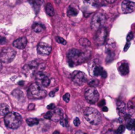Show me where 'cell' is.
<instances>
[{"label": "cell", "mask_w": 135, "mask_h": 134, "mask_svg": "<svg viewBox=\"0 0 135 134\" xmlns=\"http://www.w3.org/2000/svg\"><path fill=\"white\" fill-rule=\"evenodd\" d=\"M90 56V52H83L76 49H72L69 50L67 53L68 63L70 66L79 65L88 60Z\"/></svg>", "instance_id": "1"}, {"label": "cell", "mask_w": 135, "mask_h": 134, "mask_svg": "<svg viewBox=\"0 0 135 134\" xmlns=\"http://www.w3.org/2000/svg\"><path fill=\"white\" fill-rule=\"evenodd\" d=\"M22 116L15 112H9L5 116L4 122L5 126L10 129H17L22 123Z\"/></svg>", "instance_id": "2"}, {"label": "cell", "mask_w": 135, "mask_h": 134, "mask_svg": "<svg viewBox=\"0 0 135 134\" xmlns=\"http://www.w3.org/2000/svg\"><path fill=\"white\" fill-rule=\"evenodd\" d=\"M84 118L92 125H98L101 122L102 116L100 112L94 108H87L84 111Z\"/></svg>", "instance_id": "3"}, {"label": "cell", "mask_w": 135, "mask_h": 134, "mask_svg": "<svg viewBox=\"0 0 135 134\" xmlns=\"http://www.w3.org/2000/svg\"><path fill=\"white\" fill-rule=\"evenodd\" d=\"M47 95L46 90L42 89L36 83L32 84L28 91V96L31 99H41Z\"/></svg>", "instance_id": "4"}, {"label": "cell", "mask_w": 135, "mask_h": 134, "mask_svg": "<svg viewBox=\"0 0 135 134\" xmlns=\"http://www.w3.org/2000/svg\"><path fill=\"white\" fill-rule=\"evenodd\" d=\"M16 56V51L11 47H4L0 53V60L2 63H9L14 60Z\"/></svg>", "instance_id": "5"}, {"label": "cell", "mask_w": 135, "mask_h": 134, "mask_svg": "<svg viewBox=\"0 0 135 134\" xmlns=\"http://www.w3.org/2000/svg\"><path fill=\"white\" fill-rule=\"evenodd\" d=\"M106 21V17L105 14L101 13H98L94 14L91 22V28L92 30L97 31L103 27Z\"/></svg>", "instance_id": "6"}, {"label": "cell", "mask_w": 135, "mask_h": 134, "mask_svg": "<svg viewBox=\"0 0 135 134\" xmlns=\"http://www.w3.org/2000/svg\"><path fill=\"white\" fill-rule=\"evenodd\" d=\"M84 96L87 102L90 104H95L98 101L100 95L96 88L94 87H89L86 89Z\"/></svg>", "instance_id": "7"}, {"label": "cell", "mask_w": 135, "mask_h": 134, "mask_svg": "<svg viewBox=\"0 0 135 134\" xmlns=\"http://www.w3.org/2000/svg\"><path fill=\"white\" fill-rule=\"evenodd\" d=\"M108 31L105 28L102 27L98 30H97L96 35H95V42L98 45H102L105 43L106 40Z\"/></svg>", "instance_id": "8"}, {"label": "cell", "mask_w": 135, "mask_h": 134, "mask_svg": "<svg viewBox=\"0 0 135 134\" xmlns=\"http://www.w3.org/2000/svg\"><path fill=\"white\" fill-rule=\"evenodd\" d=\"M72 80L76 84L82 85L87 81V76L84 72L80 71H75L72 74Z\"/></svg>", "instance_id": "9"}, {"label": "cell", "mask_w": 135, "mask_h": 134, "mask_svg": "<svg viewBox=\"0 0 135 134\" xmlns=\"http://www.w3.org/2000/svg\"><path fill=\"white\" fill-rule=\"evenodd\" d=\"M36 84L40 87H47L50 84V80L45 74L42 72H38L36 74Z\"/></svg>", "instance_id": "10"}, {"label": "cell", "mask_w": 135, "mask_h": 134, "mask_svg": "<svg viewBox=\"0 0 135 134\" xmlns=\"http://www.w3.org/2000/svg\"><path fill=\"white\" fill-rule=\"evenodd\" d=\"M121 9L125 14L132 13L135 9V3L129 0H124L121 3Z\"/></svg>", "instance_id": "11"}, {"label": "cell", "mask_w": 135, "mask_h": 134, "mask_svg": "<svg viewBox=\"0 0 135 134\" xmlns=\"http://www.w3.org/2000/svg\"><path fill=\"white\" fill-rule=\"evenodd\" d=\"M37 50H38V52L41 55H48L51 51V47L47 43L41 42L38 44Z\"/></svg>", "instance_id": "12"}, {"label": "cell", "mask_w": 135, "mask_h": 134, "mask_svg": "<svg viewBox=\"0 0 135 134\" xmlns=\"http://www.w3.org/2000/svg\"><path fill=\"white\" fill-rule=\"evenodd\" d=\"M13 46L18 49H23L27 45V39L25 37H21L15 40L13 43Z\"/></svg>", "instance_id": "13"}, {"label": "cell", "mask_w": 135, "mask_h": 134, "mask_svg": "<svg viewBox=\"0 0 135 134\" xmlns=\"http://www.w3.org/2000/svg\"><path fill=\"white\" fill-rule=\"evenodd\" d=\"M63 118V110L61 109H56L53 110L52 116L50 120L54 122H58V121H60V120Z\"/></svg>", "instance_id": "14"}, {"label": "cell", "mask_w": 135, "mask_h": 134, "mask_svg": "<svg viewBox=\"0 0 135 134\" xmlns=\"http://www.w3.org/2000/svg\"><path fill=\"white\" fill-rule=\"evenodd\" d=\"M117 110L121 116H125L126 114V105L123 101H118L117 102Z\"/></svg>", "instance_id": "15"}, {"label": "cell", "mask_w": 135, "mask_h": 134, "mask_svg": "<svg viewBox=\"0 0 135 134\" xmlns=\"http://www.w3.org/2000/svg\"><path fill=\"white\" fill-rule=\"evenodd\" d=\"M119 72L123 76H125V75L128 74L129 72V64L127 63H123L120 64L119 66Z\"/></svg>", "instance_id": "16"}, {"label": "cell", "mask_w": 135, "mask_h": 134, "mask_svg": "<svg viewBox=\"0 0 135 134\" xmlns=\"http://www.w3.org/2000/svg\"><path fill=\"white\" fill-rule=\"evenodd\" d=\"M128 113L130 116H133L135 114V102L133 100H130L127 103Z\"/></svg>", "instance_id": "17"}, {"label": "cell", "mask_w": 135, "mask_h": 134, "mask_svg": "<svg viewBox=\"0 0 135 134\" xmlns=\"http://www.w3.org/2000/svg\"><path fill=\"white\" fill-rule=\"evenodd\" d=\"M79 13V10L77 8L73 6H69V7L68 9H67V16L69 17H76Z\"/></svg>", "instance_id": "18"}, {"label": "cell", "mask_w": 135, "mask_h": 134, "mask_svg": "<svg viewBox=\"0 0 135 134\" xmlns=\"http://www.w3.org/2000/svg\"><path fill=\"white\" fill-rule=\"evenodd\" d=\"M10 108L7 104L0 103V116H5L9 112Z\"/></svg>", "instance_id": "19"}, {"label": "cell", "mask_w": 135, "mask_h": 134, "mask_svg": "<svg viewBox=\"0 0 135 134\" xmlns=\"http://www.w3.org/2000/svg\"><path fill=\"white\" fill-rule=\"evenodd\" d=\"M28 1L31 4V5L36 11L38 12L39 11L40 7L42 3V0H28Z\"/></svg>", "instance_id": "20"}, {"label": "cell", "mask_w": 135, "mask_h": 134, "mask_svg": "<svg viewBox=\"0 0 135 134\" xmlns=\"http://www.w3.org/2000/svg\"><path fill=\"white\" fill-rule=\"evenodd\" d=\"M46 12L49 16H50V17H53V16L54 15V14H55L54 7H53V5H51V3H48L46 4Z\"/></svg>", "instance_id": "21"}, {"label": "cell", "mask_w": 135, "mask_h": 134, "mask_svg": "<svg viewBox=\"0 0 135 134\" xmlns=\"http://www.w3.org/2000/svg\"><path fill=\"white\" fill-rule=\"evenodd\" d=\"M32 29L35 32L39 33L43 31L45 29V26L43 24H41L39 23H35L33 24Z\"/></svg>", "instance_id": "22"}, {"label": "cell", "mask_w": 135, "mask_h": 134, "mask_svg": "<svg viewBox=\"0 0 135 134\" xmlns=\"http://www.w3.org/2000/svg\"><path fill=\"white\" fill-rule=\"evenodd\" d=\"M126 127L129 130H133L135 129V120L129 118L127 122Z\"/></svg>", "instance_id": "23"}, {"label": "cell", "mask_w": 135, "mask_h": 134, "mask_svg": "<svg viewBox=\"0 0 135 134\" xmlns=\"http://www.w3.org/2000/svg\"><path fill=\"white\" fill-rule=\"evenodd\" d=\"M104 70L103 69V68L100 66H96L94 67L93 70V74L94 76H101L102 74L103 71Z\"/></svg>", "instance_id": "24"}, {"label": "cell", "mask_w": 135, "mask_h": 134, "mask_svg": "<svg viewBox=\"0 0 135 134\" xmlns=\"http://www.w3.org/2000/svg\"><path fill=\"white\" fill-rule=\"evenodd\" d=\"M26 123L28 126H35V125H37L39 123V120H38L37 118H27L26 119Z\"/></svg>", "instance_id": "25"}, {"label": "cell", "mask_w": 135, "mask_h": 134, "mask_svg": "<svg viewBox=\"0 0 135 134\" xmlns=\"http://www.w3.org/2000/svg\"><path fill=\"white\" fill-rule=\"evenodd\" d=\"M83 1L86 5H89L94 7H96L99 5V0H83Z\"/></svg>", "instance_id": "26"}, {"label": "cell", "mask_w": 135, "mask_h": 134, "mask_svg": "<svg viewBox=\"0 0 135 134\" xmlns=\"http://www.w3.org/2000/svg\"><path fill=\"white\" fill-rule=\"evenodd\" d=\"M79 43H80V44L83 47H90L91 45L90 42L88 39H86V38H81V39H80Z\"/></svg>", "instance_id": "27"}, {"label": "cell", "mask_w": 135, "mask_h": 134, "mask_svg": "<svg viewBox=\"0 0 135 134\" xmlns=\"http://www.w3.org/2000/svg\"><path fill=\"white\" fill-rule=\"evenodd\" d=\"M12 95L17 99H21V97H23V93L19 89H16V90L13 91Z\"/></svg>", "instance_id": "28"}, {"label": "cell", "mask_w": 135, "mask_h": 134, "mask_svg": "<svg viewBox=\"0 0 135 134\" xmlns=\"http://www.w3.org/2000/svg\"><path fill=\"white\" fill-rule=\"evenodd\" d=\"M60 124L62 126H63V127H67L69 124L68 119H67L66 117L61 118V119L60 120Z\"/></svg>", "instance_id": "29"}, {"label": "cell", "mask_w": 135, "mask_h": 134, "mask_svg": "<svg viewBox=\"0 0 135 134\" xmlns=\"http://www.w3.org/2000/svg\"><path fill=\"white\" fill-rule=\"evenodd\" d=\"M55 40H56V42H57V43H60V44H62V45L67 44V42H66L63 38H61V37H59V36L55 37Z\"/></svg>", "instance_id": "30"}, {"label": "cell", "mask_w": 135, "mask_h": 134, "mask_svg": "<svg viewBox=\"0 0 135 134\" xmlns=\"http://www.w3.org/2000/svg\"><path fill=\"white\" fill-rule=\"evenodd\" d=\"M125 127L123 126V125H121V126H120L117 129L115 133L116 134H123L124 132H125Z\"/></svg>", "instance_id": "31"}, {"label": "cell", "mask_w": 135, "mask_h": 134, "mask_svg": "<svg viewBox=\"0 0 135 134\" xmlns=\"http://www.w3.org/2000/svg\"><path fill=\"white\" fill-rule=\"evenodd\" d=\"M98 83L99 82L98 80L94 79V80H91L90 81H89V82H88V85H89L90 87H95L96 86H97Z\"/></svg>", "instance_id": "32"}, {"label": "cell", "mask_w": 135, "mask_h": 134, "mask_svg": "<svg viewBox=\"0 0 135 134\" xmlns=\"http://www.w3.org/2000/svg\"><path fill=\"white\" fill-rule=\"evenodd\" d=\"M52 114H53V110H51V111H49L47 112H46V114H45L44 115V118H46V119H48V120H50L51 119V116H52Z\"/></svg>", "instance_id": "33"}, {"label": "cell", "mask_w": 135, "mask_h": 134, "mask_svg": "<svg viewBox=\"0 0 135 134\" xmlns=\"http://www.w3.org/2000/svg\"><path fill=\"white\" fill-rule=\"evenodd\" d=\"M133 37H134L133 33L132 32H129V34H128L127 36V42H130L133 39Z\"/></svg>", "instance_id": "34"}, {"label": "cell", "mask_w": 135, "mask_h": 134, "mask_svg": "<svg viewBox=\"0 0 135 134\" xmlns=\"http://www.w3.org/2000/svg\"><path fill=\"white\" fill-rule=\"evenodd\" d=\"M63 100H64V101H65L66 102H69V100H70V94L69 93H65V94L63 95Z\"/></svg>", "instance_id": "35"}, {"label": "cell", "mask_w": 135, "mask_h": 134, "mask_svg": "<svg viewBox=\"0 0 135 134\" xmlns=\"http://www.w3.org/2000/svg\"><path fill=\"white\" fill-rule=\"evenodd\" d=\"M73 123H74V125H75V126H76V127H77V126H79L80 123V120H79V118H75V120H74V121H73Z\"/></svg>", "instance_id": "36"}, {"label": "cell", "mask_w": 135, "mask_h": 134, "mask_svg": "<svg viewBox=\"0 0 135 134\" xmlns=\"http://www.w3.org/2000/svg\"><path fill=\"white\" fill-rule=\"evenodd\" d=\"M7 43V39L5 37H1L0 38V44L5 45Z\"/></svg>", "instance_id": "37"}, {"label": "cell", "mask_w": 135, "mask_h": 134, "mask_svg": "<svg viewBox=\"0 0 135 134\" xmlns=\"http://www.w3.org/2000/svg\"><path fill=\"white\" fill-rule=\"evenodd\" d=\"M47 109H48V110H54V109H55V105H54V103L50 104V105L47 106Z\"/></svg>", "instance_id": "38"}, {"label": "cell", "mask_w": 135, "mask_h": 134, "mask_svg": "<svg viewBox=\"0 0 135 134\" xmlns=\"http://www.w3.org/2000/svg\"><path fill=\"white\" fill-rule=\"evenodd\" d=\"M57 90H58V88H57V89H55V90L51 91L50 93V94H49V95H50V97H54V96L55 95V93H56V91H57Z\"/></svg>", "instance_id": "39"}, {"label": "cell", "mask_w": 135, "mask_h": 134, "mask_svg": "<svg viewBox=\"0 0 135 134\" xmlns=\"http://www.w3.org/2000/svg\"><path fill=\"white\" fill-rule=\"evenodd\" d=\"M131 45V43L130 42H127V43L125 44V47H124V51H127L128 49H129V47Z\"/></svg>", "instance_id": "40"}, {"label": "cell", "mask_w": 135, "mask_h": 134, "mask_svg": "<svg viewBox=\"0 0 135 134\" xmlns=\"http://www.w3.org/2000/svg\"><path fill=\"white\" fill-rule=\"evenodd\" d=\"M105 100H102V101L98 103V106L102 107V106H105Z\"/></svg>", "instance_id": "41"}, {"label": "cell", "mask_w": 135, "mask_h": 134, "mask_svg": "<svg viewBox=\"0 0 135 134\" xmlns=\"http://www.w3.org/2000/svg\"><path fill=\"white\" fill-rule=\"evenodd\" d=\"M34 106H35V105H34V104H30L28 107V110H32V109H34Z\"/></svg>", "instance_id": "42"}, {"label": "cell", "mask_w": 135, "mask_h": 134, "mask_svg": "<svg viewBox=\"0 0 135 134\" xmlns=\"http://www.w3.org/2000/svg\"><path fill=\"white\" fill-rule=\"evenodd\" d=\"M101 76L103 78H106V77H107V73H106V72H105V70L103 71V72H102V74Z\"/></svg>", "instance_id": "43"}, {"label": "cell", "mask_w": 135, "mask_h": 134, "mask_svg": "<svg viewBox=\"0 0 135 134\" xmlns=\"http://www.w3.org/2000/svg\"><path fill=\"white\" fill-rule=\"evenodd\" d=\"M75 134H87V133H86L80 131V130H79V131H77L76 133H75Z\"/></svg>", "instance_id": "44"}, {"label": "cell", "mask_w": 135, "mask_h": 134, "mask_svg": "<svg viewBox=\"0 0 135 134\" xmlns=\"http://www.w3.org/2000/svg\"><path fill=\"white\" fill-rule=\"evenodd\" d=\"M105 1L108 3H114L116 0H105Z\"/></svg>", "instance_id": "45"}, {"label": "cell", "mask_w": 135, "mask_h": 134, "mask_svg": "<svg viewBox=\"0 0 135 134\" xmlns=\"http://www.w3.org/2000/svg\"><path fill=\"white\" fill-rule=\"evenodd\" d=\"M102 110L104 112H108V109L106 107V106H103Z\"/></svg>", "instance_id": "46"}, {"label": "cell", "mask_w": 135, "mask_h": 134, "mask_svg": "<svg viewBox=\"0 0 135 134\" xmlns=\"http://www.w3.org/2000/svg\"><path fill=\"white\" fill-rule=\"evenodd\" d=\"M24 82H25V81H20L19 82H18V85H24Z\"/></svg>", "instance_id": "47"}, {"label": "cell", "mask_w": 135, "mask_h": 134, "mask_svg": "<svg viewBox=\"0 0 135 134\" xmlns=\"http://www.w3.org/2000/svg\"><path fill=\"white\" fill-rule=\"evenodd\" d=\"M53 134H59V132L58 131H55L53 133Z\"/></svg>", "instance_id": "48"}, {"label": "cell", "mask_w": 135, "mask_h": 134, "mask_svg": "<svg viewBox=\"0 0 135 134\" xmlns=\"http://www.w3.org/2000/svg\"><path fill=\"white\" fill-rule=\"evenodd\" d=\"M131 134H135V129H134V130H132Z\"/></svg>", "instance_id": "49"}]
</instances>
